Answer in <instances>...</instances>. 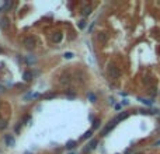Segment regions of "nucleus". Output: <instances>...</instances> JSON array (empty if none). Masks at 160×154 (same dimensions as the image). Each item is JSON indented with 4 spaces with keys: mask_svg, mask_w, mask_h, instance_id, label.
<instances>
[{
    "mask_svg": "<svg viewBox=\"0 0 160 154\" xmlns=\"http://www.w3.org/2000/svg\"><path fill=\"white\" fill-rule=\"evenodd\" d=\"M97 38H98L100 42H105V41H107V35H105V32H98Z\"/></svg>",
    "mask_w": 160,
    "mask_h": 154,
    "instance_id": "12",
    "label": "nucleus"
},
{
    "mask_svg": "<svg viewBox=\"0 0 160 154\" xmlns=\"http://www.w3.org/2000/svg\"><path fill=\"white\" fill-rule=\"evenodd\" d=\"M0 93H4V87L3 85H0Z\"/></svg>",
    "mask_w": 160,
    "mask_h": 154,
    "instance_id": "27",
    "label": "nucleus"
},
{
    "mask_svg": "<svg viewBox=\"0 0 160 154\" xmlns=\"http://www.w3.org/2000/svg\"><path fill=\"white\" fill-rule=\"evenodd\" d=\"M27 154H31V153H27Z\"/></svg>",
    "mask_w": 160,
    "mask_h": 154,
    "instance_id": "31",
    "label": "nucleus"
},
{
    "mask_svg": "<svg viewBox=\"0 0 160 154\" xmlns=\"http://www.w3.org/2000/svg\"><path fill=\"white\" fill-rule=\"evenodd\" d=\"M69 81H70V80H69V77H67V76H66V77L63 76V77H62V80H61V83H62V84H67Z\"/></svg>",
    "mask_w": 160,
    "mask_h": 154,
    "instance_id": "21",
    "label": "nucleus"
},
{
    "mask_svg": "<svg viewBox=\"0 0 160 154\" xmlns=\"http://www.w3.org/2000/svg\"><path fill=\"white\" fill-rule=\"evenodd\" d=\"M35 38H32V36H25L24 41H23V45L25 46L27 49H34L35 48Z\"/></svg>",
    "mask_w": 160,
    "mask_h": 154,
    "instance_id": "2",
    "label": "nucleus"
},
{
    "mask_svg": "<svg viewBox=\"0 0 160 154\" xmlns=\"http://www.w3.org/2000/svg\"><path fill=\"white\" fill-rule=\"evenodd\" d=\"M88 100H90L91 102H96V95H94L93 93H90L88 94Z\"/></svg>",
    "mask_w": 160,
    "mask_h": 154,
    "instance_id": "22",
    "label": "nucleus"
},
{
    "mask_svg": "<svg viewBox=\"0 0 160 154\" xmlns=\"http://www.w3.org/2000/svg\"><path fill=\"white\" fill-rule=\"evenodd\" d=\"M100 123H101V122H100V119H96V121L93 122V129H97V127L100 126Z\"/></svg>",
    "mask_w": 160,
    "mask_h": 154,
    "instance_id": "20",
    "label": "nucleus"
},
{
    "mask_svg": "<svg viewBox=\"0 0 160 154\" xmlns=\"http://www.w3.org/2000/svg\"><path fill=\"white\" fill-rule=\"evenodd\" d=\"M138 101H140L142 104H145V105H148V106H150L152 104H153V101H150V100H146V98H140V97L138 98Z\"/></svg>",
    "mask_w": 160,
    "mask_h": 154,
    "instance_id": "13",
    "label": "nucleus"
},
{
    "mask_svg": "<svg viewBox=\"0 0 160 154\" xmlns=\"http://www.w3.org/2000/svg\"><path fill=\"white\" fill-rule=\"evenodd\" d=\"M62 38H63V35H62V32H55L54 35H52V41H54V42H61L62 41Z\"/></svg>",
    "mask_w": 160,
    "mask_h": 154,
    "instance_id": "7",
    "label": "nucleus"
},
{
    "mask_svg": "<svg viewBox=\"0 0 160 154\" xmlns=\"http://www.w3.org/2000/svg\"><path fill=\"white\" fill-rule=\"evenodd\" d=\"M79 28H80V30H84V28H86V21H84V20L79 21Z\"/></svg>",
    "mask_w": 160,
    "mask_h": 154,
    "instance_id": "19",
    "label": "nucleus"
},
{
    "mask_svg": "<svg viewBox=\"0 0 160 154\" xmlns=\"http://www.w3.org/2000/svg\"><path fill=\"white\" fill-rule=\"evenodd\" d=\"M25 62H27L28 64H34V63H35V62H37V59H35V57L32 56V55H28V56L25 57Z\"/></svg>",
    "mask_w": 160,
    "mask_h": 154,
    "instance_id": "10",
    "label": "nucleus"
},
{
    "mask_svg": "<svg viewBox=\"0 0 160 154\" xmlns=\"http://www.w3.org/2000/svg\"><path fill=\"white\" fill-rule=\"evenodd\" d=\"M72 57H73L72 52H66V53H65V59H72Z\"/></svg>",
    "mask_w": 160,
    "mask_h": 154,
    "instance_id": "23",
    "label": "nucleus"
},
{
    "mask_svg": "<svg viewBox=\"0 0 160 154\" xmlns=\"http://www.w3.org/2000/svg\"><path fill=\"white\" fill-rule=\"evenodd\" d=\"M91 6H88V4H86V6H83L82 7V15L83 17H87V15H90L91 14Z\"/></svg>",
    "mask_w": 160,
    "mask_h": 154,
    "instance_id": "4",
    "label": "nucleus"
},
{
    "mask_svg": "<svg viewBox=\"0 0 160 154\" xmlns=\"http://www.w3.org/2000/svg\"><path fill=\"white\" fill-rule=\"evenodd\" d=\"M159 94H160V91H159Z\"/></svg>",
    "mask_w": 160,
    "mask_h": 154,
    "instance_id": "32",
    "label": "nucleus"
},
{
    "mask_svg": "<svg viewBox=\"0 0 160 154\" xmlns=\"http://www.w3.org/2000/svg\"><path fill=\"white\" fill-rule=\"evenodd\" d=\"M0 52H2V48H0Z\"/></svg>",
    "mask_w": 160,
    "mask_h": 154,
    "instance_id": "28",
    "label": "nucleus"
},
{
    "mask_svg": "<svg viewBox=\"0 0 160 154\" xmlns=\"http://www.w3.org/2000/svg\"><path fill=\"white\" fill-rule=\"evenodd\" d=\"M70 154H75V153H70Z\"/></svg>",
    "mask_w": 160,
    "mask_h": 154,
    "instance_id": "29",
    "label": "nucleus"
},
{
    "mask_svg": "<svg viewBox=\"0 0 160 154\" xmlns=\"http://www.w3.org/2000/svg\"><path fill=\"white\" fill-rule=\"evenodd\" d=\"M128 116H129V112H121V114L118 115L115 119H117L118 122H121V121H124V119H127Z\"/></svg>",
    "mask_w": 160,
    "mask_h": 154,
    "instance_id": "8",
    "label": "nucleus"
},
{
    "mask_svg": "<svg viewBox=\"0 0 160 154\" xmlns=\"http://www.w3.org/2000/svg\"><path fill=\"white\" fill-rule=\"evenodd\" d=\"M6 126H7V122L6 121H2V122H0V129H6Z\"/></svg>",
    "mask_w": 160,
    "mask_h": 154,
    "instance_id": "24",
    "label": "nucleus"
},
{
    "mask_svg": "<svg viewBox=\"0 0 160 154\" xmlns=\"http://www.w3.org/2000/svg\"><path fill=\"white\" fill-rule=\"evenodd\" d=\"M56 97V94L55 93H48V94H45V95H44V98H45V100H51V98H55Z\"/></svg>",
    "mask_w": 160,
    "mask_h": 154,
    "instance_id": "16",
    "label": "nucleus"
},
{
    "mask_svg": "<svg viewBox=\"0 0 160 154\" xmlns=\"http://www.w3.org/2000/svg\"><path fill=\"white\" fill-rule=\"evenodd\" d=\"M117 125H118V121H117V119H112V121L110 122V123L103 129V132H101V136H105V135H108V133L111 132V130L114 129L115 126H117Z\"/></svg>",
    "mask_w": 160,
    "mask_h": 154,
    "instance_id": "3",
    "label": "nucleus"
},
{
    "mask_svg": "<svg viewBox=\"0 0 160 154\" xmlns=\"http://www.w3.org/2000/svg\"><path fill=\"white\" fill-rule=\"evenodd\" d=\"M67 95H69V97H75V91L73 90H67Z\"/></svg>",
    "mask_w": 160,
    "mask_h": 154,
    "instance_id": "25",
    "label": "nucleus"
},
{
    "mask_svg": "<svg viewBox=\"0 0 160 154\" xmlns=\"http://www.w3.org/2000/svg\"><path fill=\"white\" fill-rule=\"evenodd\" d=\"M157 146H160V140H157V142L154 143V147H157Z\"/></svg>",
    "mask_w": 160,
    "mask_h": 154,
    "instance_id": "26",
    "label": "nucleus"
},
{
    "mask_svg": "<svg viewBox=\"0 0 160 154\" xmlns=\"http://www.w3.org/2000/svg\"><path fill=\"white\" fill-rule=\"evenodd\" d=\"M136 154H140V153H136Z\"/></svg>",
    "mask_w": 160,
    "mask_h": 154,
    "instance_id": "30",
    "label": "nucleus"
},
{
    "mask_svg": "<svg viewBox=\"0 0 160 154\" xmlns=\"http://www.w3.org/2000/svg\"><path fill=\"white\" fill-rule=\"evenodd\" d=\"M9 25H10V20L7 17H3L0 20V28H2V30H6Z\"/></svg>",
    "mask_w": 160,
    "mask_h": 154,
    "instance_id": "6",
    "label": "nucleus"
},
{
    "mask_svg": "<svg viewBox=\"0 0 160 154\" xmlns=\"http://www.w3.org/2000/svg\"><path fill=\"white\" fill-rule=\"evenodd\" d=\"M23 79H24L25 81H30V80L32 79V73H31V72H24V76H23Z\"/></svg>",
    "mask_w": 160,
    "mask_h": 154,
    "instance_id": "14",
    "label": "nucleus"
},
{
    "mask_svg": "<svg viewBox=\"0 0 160 154\" xmlns=\"http://www.w3.org/2000/svg\"><path fill=\"white\" fill-rule=\"evenodd\" d=\"M96 147H97V140L94 139V140H91V142H90V144H88V147L86 148L84 151H87V150H94V148H96Z\"/></svg>",
    "mask_w": 160,
    "mask_h": 154,
    "instance_id": "11",
    "label": "nucleus"
},
{
    "mask_svg": "<svg viewBox=\"0 0 160 154\" xmlns=\"http://www.w3.org/2000/svg\"><path fill=\"white\" fill-rule=\"evenodd\" d=\"M91 135H93V130H87V132L82 136V139H88V137H91Z\"/></svg>",
    "mask_w": 160,
    "mask_h": 154,
    "instance_id": "17",
    "label": "nucleus"
},
{
    "mask_svg": "<svg viewBox=\"0 0 160 154\" xmlns=\"http://www.w3.org/2000/svg\"><path fill=\"white\" fill-rule=\"evenodd\" d=\"M157 88H156V85H153V87H152V88H149V93H152V95H153V97H154V95H156V94H157Z\"/></svg>",
    "mask_w": 160,
    "mask_h": 154,
    "instance_id": "18",
    "label": "nucleus"
},
{
    "mask_svg": "<svg viewBox=\"0 0 160 154\" xmlns=\"http://www.w3.org/2000/svg\"><path fill=\"white\" fill-rule=\"evenodd\" d=\"M4 140H6V146H9V147H13V146L15 144V140L11 135H7V136L4 137Z\"/></svg>",
    "mask_w": 160,
    "mask_h": 154,
    "instance_id": "5",
    "label": "nucleus"
},
{
    "mask_svg": "<svg viewBox=\"0 0 160 154\" xmlns=\"http://www.w3.org/2000/svg\"><path fill=\"white\" fill-rule=\"evenodd\" d=\"M76 144H77V143H76V142H73V140H72V142H67L66 148H67V150H72V148H75V147H76Z\"/></svg>",
    "mask_w": 160,
    "mask_h": 154,
    "instance_id": "15",
    "label": "nucleus"
},
{
    "mask_svg": "<svg viewBox=\"0 0 160 154\" xmlns=\"http://www.w3.org/2000/svg\"><path fill=\"white\" fill-rule=\"evenodd\" d=\"M11 6H13V2H10V0H7L6 3L3 4V7L0 9V11H7L9 9H11Z\"/></svg>",
    "mask_w": 160,
    "mask_h": 154,
    "instance_id": "9",
    "label": "nucleus"
},
{
    "mask_svg": "<svg viewBox=\"0 0 160 154\" xmlns=\"http://www.w3.org/2000/svg\"><path fill=\"white\" fill-rule=\"evenodd\" d=\"M107 72H108V76L111 77V79H119V76H121V69L117 66V64H108V69H107Z\"/></svg>",
    "mask_w": 160,
    "mask_h": 154,
    "instance_id": "1",
    "label": "nucleus"
}]
</instances>
